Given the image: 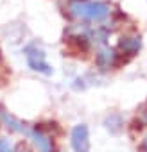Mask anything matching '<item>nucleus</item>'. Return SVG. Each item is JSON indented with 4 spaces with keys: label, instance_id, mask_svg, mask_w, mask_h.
<instances>
[{
    "label": "nucleus",
    "instance_id": "nucleus-1",
    "mask_svg": "<svg viewBox=\"0 0 147 152\" xmlns=\"http://www.w3.org/2000/svg\"><path fill=\"white\" fill-rule=\"evenodd\" d=\"M65 13L76 23L99 25L111 22L115 7L110 0H65Z\"/></svg>",
    "mask_w": 147,
    "mask_h": 152
},
{
    "label": "nucleus",
    "instance_id": "nucleus-2",
    "mask_svg": "<svg viewBox=\"0 0 147 152\" xmlns=\"http://www.w3.org/2000/svg\"><path fill=\"white\" fill-rule=\"evenodd\" d=\"M22 52H24V56H25L27 66H29L32 72L43 73V75H52V73H54V68H52V64L47 61V54H45L43 47H40L36 41L27 43Z\"/></svg>",
    "mask_w": 147,
    "mask_h": 152
},
{
    "label": "nucleus",
    "instance_id": "nucleus-3",
    "mask_svg": "<svg viewBox=\"0 0 147 152\" xmlns=\"http://www.w3.org/2000/svg\"><path fill=\"white\" fill-rule=\"evenodd\" d=\"M120 59H124L118 50L115 47H110V45H104V47H99L95 48V56H93V61H95V68L97 72L101 73H106L113 68L118 66Z\"/></svg>",
    "mask_w": 147,
    "mask_h": 152
},
{
    "label": "nucleus",
    "instance_id": "nucleus-4",
    "mask_svg": "<svg viewBox=\"0 0 147 152\" xmlns=\"http://www.w3.org/2000/svg\"><path fill=\"white\" fill-rule=\"evenodd\" d=\"M142 47H143L142 34H138V32H135V31H129V32H124V34L118 36L115 48L118 50V54H120L122 57L129 59V57L138 56L140 50H142Z\"/></svg>",
    "mask_w": 147,
    "mask_h": 152
},
{
    "label": "nucleus",
    "instance_id": "nucleus-5",
    "mask_svg": "<svg viewBox=\"0 0 147 152\" xmlns=\"http://www.w3.org/2000/svg\"><path fill=\"white\" fill-rule=\"evenodd\" d=\"M70 143L74 152H90V132L85 124L74 125L70 132Z\"/></svg>",
    "mask_w": 147,
    "mask_h": 152
},
{
    "label": "nucleus",
    "instance_id": "nucleus-6",
    "mask_svg": "<svg viewBox=\"0 0 147 152\" xmlns=\"http://www.w3.org/2000/svg\"><path fill=\"white\" fill-rule=\"evenodd\" d=\"M29 136H31V140H32V143H34L38 152H54V143H52L50 136L45 134L40 127H34L29 132Z\"/></svg>",
    "mask_w": 147,
    "mask_h": 152
},
{
    "label": "nucleus",
    "instance_id": "nucleus-7",
    "mask_svg": "<svg viewBox=\"0 0 147 152\" xmlns=\"http://www.w3.org/2000/svg\"><path fill=\"white\" fill-rule=\"evenodd\" d=\"M0 122H4L6 127L13 132H25V125L13 115H9L7 111H0Z\"/></svg>",
    "mask_w": 147,
    "mask_h": 152
},
{
    "label": "nucleus",
    "instance_id": "nucleus-8",
    "mask_svg": "<svg viewBox=\"0 0 147 152\" xmlns=\"http://www.w3.org/2000/svg\"><path fill=\"white\" fill-rule=\"evenodd\" d=\"M104 127L111 132V134H118L124 127V120L118 113H110L106 118H104Z\"/></svg>",
    "mask_w": 147,
    "mask_h": 152
},
{
    "label": "nucleus",
    "instance_id": "nucleus-9",
    "mask_svg": "<svg viewBox=\"0 0 147 152\" xmlns=\"http://www.w3.org/2000/svg\"><path fill=\"white\" fill-rule=\"evenodd\" d=\"M0 152H15V147H13L11 140L0 138Z\"/></svg>",
    "mask_w": 147,
    "mask_h": 152
},
{
    "label": "nucleus",
    "instance_id": "nucleus-10",
    "mask_svg": "<svg viewBox=\"0 0 147 152\" xmlns=\"http://www.w3.org/2000/svg\"><path fill=\"white\" fill-rule=\"evenodd\" d=\"M88 84H86V79L85 77H79V79H76L74 81V84H72V88L74 90H85Z\"/></svg>",
    "mask_w": 147,
    "mask_h": 152
},
{
    "label": "nucleus",
    "instance_id": "nucleus-11",
    "mask_svg": "<svg viewBox=\"0 0 147 152\" xmlns=\"http://www.w3.org/2000/svg\"><path fill=\"white\" fill-rule=\"evenodd\" d=\"M140 148H142V152H147V134L143 136V140H142V145H140Z\"/></svg>",
    "mask_w": 147,
    "mask_h": 152
}]
</instances>
